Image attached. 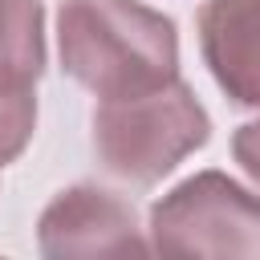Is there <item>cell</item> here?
<instances>
[{
  "mask_svg": "<svg viewBox=\"0 0 260 260\" xmlns=\"http://www.w3.org/2000/svg\"><path fill=\"white\" fill-rule=\"evenodd\" d=\"M0 73L41 81V73H45L41 0H0Z\"/></svg>",
  "mask_w": 260,
  "mask_h": 260,
  "instance_id": "6",
  "label": "cell"
},
{
  "mask_svg": "<svg viewBox=\"0 0 260 260\" xmlns=\"http://www.w3.org/2000/svg\"><path fill=\"white\" fill-rule=\"evenodd\" d=\"M150 252L260 256V195L223 171H195L150 207Z\"/></svg>",
  "mask_w": 260,
  "mask_h": 260,
  "instance_id": "3",
  "label": "cell"
},
{
  "mask_svg": "<svg viewBox=\"0 0 260 260\" xmlns=\"http://www.w3.org/2000/svg\"><path fill=\"white\" fill-rule=\"evenodd\" d=\"M199 49L228 102L260 110V0H203Z\"/></svg>",
  "mask_w": 260,
  "mask_h": 260,
  "instance_id": "5",
  "label": "cell"
},
{
  "mask_svg": "<svg viewBox=\"0 0 260 260\" xmlns=\"http://www.w3.org/2000/svg\"><path fill=\"white\" fill-rule=\"evenodd\" d=\"M207 138L211 118L183 77L93 106V154L106 175L130 187H154Z\"/></svg>",
  "mask_w": 260,
  "mask_h": 260,
  "instance_id": "2",
  "label": "cell"
},
{
  "mask_svg": "<svg viewBox=\"0 0 260 260\" xmlns=\"http://www.w3.org/2000/svg\"><path fill=\"white\" fill-rule=\"evenodd\" d=\"M37 130V81L0 73V162L24 154Z\"/></svg>",
  "mask_w": 260,
  "mask_h": 260,
  "instance_id": "7",
  "label": "cell"
},
{
  "mask_svg": "<svg viewBox=\"0 0 260 260\" xmlns=\"http://www.w3.org/2000/svg\"><path fill=\"white\" fill-rule=\"evenodd\" d=\"M0 167H4V162H0Z\"/></svg>",
  "mask_w": 260,
  "mask_h": 260,
  "instance_id": "9",
  "label": "cell"
},
{
  "mask_svg": "<svg viewBox=\"0 0 260 260\" xmlns=\"http://www.w3.org/2000/svg\"><path fill=\"white\" fill-rule=\"evenodd\" d=\"M61 69L98 102L146 93L179 77L175 20L138 0H61Z\"/></svg>",
  "mask_w": 260,
  "mask_h": 260,
  "instance_id": "1",
  "label": "cell"
},
{
  "mask_svg": "<svg viewBox=\"0 0 260 260\" xmlns=\"http://www.w3.org/2000/svg\"><path fill=\"white\" fill-rule=\"evenodd\" d=\"M232 158H236L240 171L260 187V118L244 122V126L232 134Z\"/></svg>",
  "mask_w": 260,
  "mask_h": 260,
  "instance_id": "8",
  "label": "cell"
},
{
  "mask_svg": "<svg viewBox=\"0 0 260 260\" xmlns=\"http://www.w3.org/2000/svg\"><path fill=\"white\" fill-rule=\"evenodd\" d=\"M37 248L53 260L65 256H138L150 248L138 228L134 203L122 195L98 187V183H77L65 187L37 223Z\"/></svg>",
  "mask_w": 260,
  "mask_h": 260,
  "instance_id": "4",
  "label": "cell"
}]
</instances>
